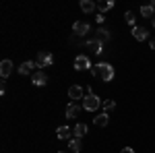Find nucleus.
Instances as JSON below:
<instances>
[{
  "mask_svg": "<svg viewBox=\"0 0 155 153\" xmlns=\"http://www.w3.org/2000/svg\"><path fill=\"white\" fill-rule=\"evenodd\" d=\"M91 75L93 77H97V79H101L104 83H110L112 79H114V66L110 64V62H99V64H95V66H91Z\"/></svg>",
  "mask_w": 155,
  "mask_h": 153,
  "instance_id": "nucleus-1",
  "label": "nucleus"
},
{
  "mask_svg": "<svg viewBox=\"0 0 155 153\" xmlns=\"http://www.w3.org/2000/svg\"><path fill=\"white\" fill-rule=\"evenodd\" d=\"M101 104H104V101H101V99H99V97H97V95L91 91V87H89L87 95L83 97V108L87 110V112H95V110L101 106Z\"/></svg>",
  "mask_w": 155,
  "mask_h": 153,
  "instance_id": "nucleus-2",
  "label": "nucleus"
},
{
  "mask_svg": "<svg viewBox=\"0 0 155 153\" xmlns=\"http://www.w3.org/2000/svg\"><path fill=\"white\" fill-rule=\"evenodd\" d=\"M52 62H54V56H52V52H48V50H41V52L37 54V58H35V64L39 68L52 66Z\"/></svg>",
  "mask_w": 155,
  "mask_h": 153,
  "instance_id": "nucleus-3",
  "label": "nucleus"
},
{
  "mask_svg": "<svg viewBox=\"0 0 155 153\" xmlns=\"http://www.w3.org/2000/svg\"><path fill=\"white\" fill-rule=\"evenodd\" d=\"M91 60H89V56H85V54H79L77 58H74V68L77 71H91Z\"/></svg>",
  "mask_w": 155,
  "mask_h": 153,
  "instance_id": "nucleus-4",
  "label": "nucleus"
},
{
  "mask_svg": "<svg viewBox=\"0 0 155 153\" xmlns=\"http://www.w3.org/2000/svg\"><path fill=\"white\" fill-rule=\"evenodd\" d=\"M72 31H74V35H79V37H85L89 31H91V25L89 23H85V21H77V23L72 25Z\"/></svg>",
  "mask_w": 155,
  "mask_h": 153,
  "instance_id": "nucleus-5",
  "label": "nucleus"
},
{
  "mask_svg": "<svg viewBox=\"0 0 155 153\" xmlns=\"http://www.w3.org/2000/svg\"><path fill=\"white\" fill-rule=\"evenodd\" d=\"M31 83H33L35 87H44V85L48 83V75H46V71H35L33 75H31Z\"/></svg>",
  "mask_w": 155,
  "mask_h": 153,
  "instance_id": "nucleus-6",
  "label": "nucleus"
},
{
  "mask_svg": "<svg viewBox=\"0 0 155 153\" xmlns=\"http://www.w3.org/2000/svg\"><path fill=\"white\" fill-rule=\"evenodd\" d=\"M132 35H134L137 42H145V39L149 37V31H147L145 27H141V25H134V27H132Z\"/></svg>",
  "mask_w": 155,
  "mask_h": 153,
  "instance_id": "nucleus-7",
  "label": "nucleus"
},
{
  "mask_svg": "<svg viewBox=\"0 0 155 153\" xmlns=\"http://www.w3.org/2000/svg\"><path fill=\"white\" fill-rule=\"evenodd\" d=\"M85 46L89 48L93 54H97V56H99V54H104V44H101V42H97V39H87V42H85Z\"/></svg>",
  "mask_w": 155,
  "mask_h": 153,
  "instance_id": "nucleus-8",
  "label": "nucleus"
},
{
  "mask_svg": "<svg viewBox=\"0 0 155 153\" xmlns=\"http://www.w3.org/2000/svg\"><path fill=\"white\" fill-rule=\"evenodd\" d=\"M35 66H37V64L33 62V60H25L23 64L19 66V75H23V77H25V75H33V72H35V71H33Z\"/></svg>",
  "mask_w": 155,
  "mask_h": 153,
  "instance_id": "nucleus-9",
  "label": "nucleus"
},
{
  "mask_svg": "<svg viewBox=\"0 0 155 153\" xmlns=\"http://www.w3.org/2000/svg\"><path fill=\"white\" fill-rule=\"evenodd\" d=\"M11 72H12V60H2L0 62V77L6 79V77H11Z\"/></svg>",
  "mask_w": 155,
  "mask_h": 153,
  "instance_id": "nucleus-10",
  "label": "nucleus"
},
{
  "mask_svg": "<svg viewBox=\"0 0 155 153\" xmlns=\"http://www.w3.org/2000/svg\"><path fill=\"white\" fill-rule=\"evenodd\" d=\"M68 97H71V99H83L85 97L83 87H81V85H71V87H68Z\"/></svg>",
  "mask_w": 155,
  "mask_h": 153,
  "instance_id": "nucleus-11",
  "label": "nucleus"
},
{
  "mask_svg": "<svg viewBox=\"0 0 155 153\" xmlns=\"http://www.w3.org/2000/svg\"><path fill=\"white\" fill-rule=\"evenodd\" d=\"M95 39H97V42H101V44H106V42L112 39V35H110V31H107L106 27H99V29L95 31Z\"/></svg>",
  "mask_w": 155,
  "mask_h": 153,
  "instance_id": "nucleus-12",
  "label": "nucleus"
},
{
  "mask_svg": "<svg viewBox=\"0 0 155 153\" xmlns=\"http://www.w3.org/2000/svg\"><path fill=\"white\" fill-rule=\"evenodd\" d=\"M93 122H95V126H99V128H104V126H107V122H110V114H106V112H101V114H97V116H93Z\"/></svg>",
  "mask_w": 155,
  "mask_h": 153,
  "instance_id": "nucleus-13",
  "label": "nucleus"
},
{
  "mask_svg": "<svg viewBox=\"0 0 155 153\" xmlns=\"http://www.w3.org/2000/svg\"><path fill=\"white\" fill-rule=\"evenodd\" d=\"M79 114H81V106H79V104L72 101V104L66 106V118H77Z\"/></svg>",
  "mask_w": 155,
  "mask_h": 153,
  "instance_id": "nucleus-14",
  "label": "nucleus"
},
{
  "mask_svg": "<svg viewBox=\"0 0 155 153\" xmlns=\"http://www.w3.org/2000/svg\"><path fill=\"white\" fill-rule=\"evenodd\" d=\"M72 135H74L77 139H83L85 135H87V124H85V122H79V124L72 128Z\"/></svg>",
  "mask_w": 155,
  "mask_h": 153,
  "instance_id": "nucleus-15",
  "label": "nucleus"
},
{
  "mask_svg": "<svg viewBox=\"0 0 155 153\" xmlns=\"http://www.w3.org/2000/svg\"><path fill=\"white\" fill-rule=\"evenodd\" d=\"M141 17H145V19H151V21H153L155 8L151 6V4H143V6H141Z\"/></svg>",
  "mask_w": 155,
  "mask_h": 153,
  "instance_id": "nucleus-16",
  "label": "nucleus"
},
{
  "mask_svg": "<svg viewBox=\"0 0 155 153\" xmlns=\"http://www.w3.org/2000/svg\"><path fill=\"white\" fill-rule=\"evenodd\" d=\"M97 8V2L93 0H81V11L83 12H93Z\"/></svg>",
  "mask_w": 155,
  "mask_h": 153,
  "instance_id": "nucleus-17",
  "label": "nucleus"
},
{
  "mask_svg": "<svg viewBox=\"0 0 155 153\" xmlns=\"http://www.w3.org/2000/svg\"><path fill=\"white\" fill-rule=\"evenodd\" d=\"M56 137H58L60 141H62V139H68V141H71V128H68V126H58V128H56Z\"/></svg>",
  "mask_w": 155,
  "mask_h": 153,
  "instance_id": "nucleus-18",
  "label": "nucleus"
},
{
  "mask_svg": "<svg viewBox=\"0 0 155 153\" xmlns=\"http://www.w3.org/2000/svg\"><path fill=\"white\" fill-rule=\"evenodd\" d=\"M68 149H71L72 153H79L81 149H83V143H81V139H77V137H74V139H71V141H68Z\"/></svg>",
  "mask_w": 155,
  "mask_h": 153,
  "instance_id": "nucleus-19",
  "label": "nucleus"
},
{
  "mask_svg": "<svg viewBox=\"0 0 155 153\" xmlns=\"http://www.w3.org/2000/svg\"><path fill=\"white\" fill-rule=\"evenodd\" d=\"M110 8H114V0H106V2H97V11L101 12V15H104L106 11H110Z\"/></svg>",
  "mask_w": 155,
  "mask_h": 153,
  "instance_id": "nucleus-20",
  "label": "nucleus"
},
{
  "mask_svg": "<svg viewBox=\"0 0 155 153\" xmlns=\"http://www.w3.org/2000/svg\"><path fill=\"white\" fill-rule=\"evenodd\" d=\"M101 108H104V112H106V114H110V112H114V110H116V101H114V99H106V101L101 104Z\"/></svg>",
  "mask_w": 155,
  "mask_h": 153,
  "instance_id": "nucleus-21",
  "label": "nucleus"
},
{
  "mask_svg": "<svg viewBox=\"0 0 155 153\" xmlns=\"http://www.w3.org/2000/svg\"><path fill=\"white\" fill-rule=\"evenodd\" d=\"M124 19H126V23H128V25H132V27H134V21H137V17H134V12L126 11V12H124Z\"/></svg>",
  "mask_w": 155,
  "mask_h": 153,
  "instance_id": "nucleus-22",
  "label": "nucleus"
},
{
  "mask_svg": "<svg viewBox=\"0 0 155 153\" xmlns=\"http://www.w3.org/2000/svg\"><path fill=\"white\" fill-rule=\"evenodd\" d=\"M95 21H97V23H99V25H101V23H104V21H106V17H104V15L99 12V15H97V17H95Z\"/></svg>",
  "mask_w": 155,
  "mask_h": 153,
  "instance_id": "nucleus-23",
  "label": "nucleus"
},
{
  "mask_svg": "<svg viewBox=\"0 0 155 153\" xmlns=\"http://www.w3.org/2000/svg\"><path fill=\"white\" fill-rule=\"evenodd\" d=\"M120 153H134V149H132V147H124Z\"/></svg>",
  "mask_w": 155,
  "mask_h": 153,
  "instance_id": "nucleus-24",
  "label": "nucleus"
},
{
  "mask_svg": "<svg viewBox=\"0 0 155 153\" xmlns=\"http://www.w3.org/2000/svg\"><path fill=\"white\" fill-rule=\"evenodd\" d=\"M149 46H151V50H155V39L151 42V44H149Z\"/></svg>",
  "mask_w": 155,
  "mask_h": 153,
  "instance_id": "nucleus-25",
  "label": "nucleus"
},
{
  "mask_svg": "<svg viewBox=\"0 0 155 153\" xmlns=\"http://www.w3.org/2000/svg\"><path fill=\"white\" fill-rule=\"evenodd\" d=\"M151 25H153V27H155V17H153V21H151Z\"/></svg>",
  "mask_w": 155,
  "mask_h": 153,
  "instance_id": "nucleus-26",
  "label": "nucleus"
},
{
  "mask_svg": "<svg viewBox=\"0 0 155 153\" xmlns=\"http://www.w3.org/2000/svg\"><path fill=\"white\" fill-rule=\"evenodd\" d=\"M151 6H153V8H155V0H153V2H151Z\"/></svg>",
  "mask_w": 155,
  "mask_h": 153,
  "instance_id": "nucleus-27",
  "label": "nucleus"
},
{
  "mask_svg": "<svg viewBox=\"0 0 155 153\" xmlns=\"http://www.w3.org/2000/svg\"><path fill=\"white\" fill-rule=\"evenodd\" d=\"M60 153H66V151H60Z\"/></svg>",
  "mask_w": 155,
  "mask_h": 153,
  "instance_id": "nucleus-28",
  "label": "nucleus"
}]
</instances>
